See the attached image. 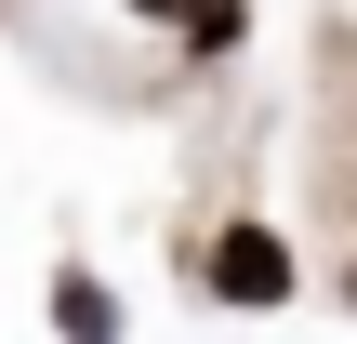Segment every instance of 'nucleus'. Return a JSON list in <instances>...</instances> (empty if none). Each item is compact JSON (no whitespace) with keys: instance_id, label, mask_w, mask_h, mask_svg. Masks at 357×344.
Returning a JSON list of instances; mask_svg holds the SVG:
<instances>
[{"instance_id":"nucleus-2","label":"nucleus","mask_w":357,"mask_h":344,"mask_svg":"<svg viewBox=\"0 0 357 344\" xmlns=\"http://www.w3.org/2000/svg\"><path fill=\"white\" fill-rule=\"evenodd\" d=\"M53 344H119V292L93 265H53Z\"/></svg>"},{"instance_id":"nucleus-4","label":"nucleus","mask_w":357,"mask_h":344,"mask_svg":"<svg viewBox=\"0 0 357 344\" xmlns=\"http://www.w3.org/2000/svg\"><path fill=\"white\" fill-rule=\"evenodd\" d=\"M132 13H146V27H185V13H199V0H132Z\"/></svg>"},{"instance_id":"nucleus-3","label":"nucleus","mask_w":357,"mask_h":344,"mask_svg":"<svg viewBox=\"0 0 357 344\" xmlns=\"http://www.w3.org/2000/svg\"><path fill=\"white\" fill-rule=\"evenodd\" d=\"M172 40H185V66H225V53L252 40V0H199V13H185Z\"/></svg>"},{"instance_id":"nucleus-1","label":"nucleus","mask_w":357,"mask_h":344,"mask_svg":"<svg viewBox=\"0 0 357 344\" xmlns=\"http://www.w3.org/2000/svg\"><path fill=\"white\" fill-rule=\"evenodd\" d=\"M291 278H305V265H291V239H278L265 212H225V225L199 239V305H238V318H278V305H291Z\"/></svg>"},{"instance_id":"nucleus-5","label":"nucleus","mask_w":357,"mask_h":344,"mask_svg":"<svg viewBox=\"0 0 357 344\" xmlns=\"http://www.w3.org/2000/svg\"><path fill=\"white\" fill-rule=\"evenodd\" d=\"M344 305H357V265H344Z\"/></svg>"}]
</instances>
